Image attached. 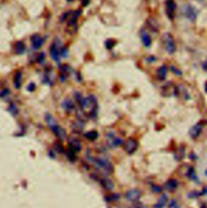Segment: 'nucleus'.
Here are the masks:
<instances>
[{"label":"nucleus","instance_id":"obj_17","mask_svg":"<svg viewBox=\"0 0 207 208\" xmlns=\"http://www.w3.org/2000/svg\"><path fill=\"white\" fill-rule=\"evenodd\" d=\"M167 73V68L166 65H162L157 70V77L160 81H163L166 78Z\"/></svg>","mask_w":207,"mask_h":208},{"label":"nucleus","instance_id":"obj_23","mask_svg":"<svg viewBox=\"0 0 207 208\" xmlns=\"http://www.w3.org/2000/svg\"><path fill=\"white\" fill-rule=\"evenodd\" d=\"M98 132L96 131H95V130H92V131H88V132H86V133L84 134V136H85V138L88 139H89V140H92V141H93V140H96L97 138H98Z\"/></svg>","mask_w":207,"mask_h":208},{"label":"nucleus","instance_id":"obj_33","mask_svg":"<svg viewBox=\"0 0 207 208\" xmlns=\"http://www.w3.org/2000/svg\"><path fill=\"white\" fill-rule=\"evenodd\" d=\"M45 59V54L44 52H40V53H39V55H38V56H37L38 63H40V64L43 63V62H44Z\"/></svg>","mask_w":207,"mask_h":208},{"label":"nucleus","instance_id":"obj_3","mask_svg":"<svg viewBox=\"0 0 207 208\" xmlns=\"http://www.w3.org/2000/svg\"><path fill=\"white\" fill-rule=\"evenodd\" d=\"M162 41H163V46H164L166 51L169 54H173L174 52H176V43H175L172 34L168 33V32L163 34L162 36Z\"/></svg>","mask_w":207,"mask_h":208},{"label":"nucleus","instance_id":"obj_31","mask_svg":"<svg viewBox=\"0 0 207 208\" xmlns=\"http://www.w3.org/2000/svg\"><path fill=\"white\" fill-rule=\"evenodd\" d=\"M168 208H180V205L176 199H172L168 204Z\"/></svg>","mask_w":207,"mask_h":208},{"label":"nucleus","instance_id":"obj_11","mask_svg":"<svg viewBox=\"0 0 207 208\" xmlns=\"http://www.w3.org/2000/svg\"><path fill=\"white\" fill-rule=\"evenodd\" d=\"M203 129V124L201 123H196L195 125H193L192 127L189 130V135L192 138H197L198 137L200 134L201 133Z\"/></svg>","mask_w":207,"mask_h":208},{"label":"nucleus","instance_id":"obj_37","mask_svg":"<svg viewBox=\"0 0 207 208\" xmlns=\"http://www.w3.org/2000/svg\"><path fill=\"white\" fill-rule=\"evenodd\" d=\"M60 54L64 57H67V54H68V50L67 48H63L60 50Z\"/></svg>","mask_w":207,"mask_h":208},{"label":"nucleus","instance_id":"obj_16","mask_svg":"<svg viewBox=\"0 0 207 208\" xmlns=\"http://www.w3.org/2000/svg\"><path fill=\"white\" fill-rule=\"evenodd\" d=\"M13 82L14 85L16 89H19L21 87V84H22V73L19 70H17L14 74L13 77Z\"/></svg>","mask_w":207,"mask_h":208},{"label":"nucleus","instance_id":"obj_40","mask_svg":"<svg viewBox=\"0 0 207 208\" xmlns=\"http://www.w3.org/2000/svg\"><path fill=\"white\" fill-rule=\"evenodd\" d=\"M201 194H204V195H207V185L205 187L203 188L202 192H201Z\"/></svg>","mask_w":207,"mask_h":208},{"label":"nucleus","instance_id":"obj_19","mask_svg":"<svg viewBox=\"0 0 207 208\" xmlns=\"http://www.w3.org/2000/svg\"><path fill=\"white\" fill-rule=\"evenodd\" d=\"M82 10H75V12L73 13V15L71 16V18L70 19V20L68 21V26H74V25L75 24L76 22L78 20V18L81 15Z\"/></svg>","mask_w":207,"mask_h":208},{"label":"nucleus","instance_id":"obj_8","mask_svg":"<svg viewBox=\"0 0 207 208\" xmlns=\"http://www.w3.org/2000/svg\"><path fill=\"white\" fill-rule=\"evenodd\" d=\"M30 40H31L32 46L34 49H39L41 48V46L43 45L45 42L44 38L41 37L39 34H34L32 35Z\"/></svg>","mask_w":207,"mask_h":208},{"label":"nucleus","instance_id":"obj_34","mask_svg":"<svg viewBox=\"0 0 207 208\" xmlns=\"http://www.w3.org/2000/svg\"><path fill=\"white\" fill-rule=\"evenodd\" d=\"M170 69H171V70H172V73H175V74L177 75V76H180V75L182 74L181 71H180L179 69H177V68H176V67L171 66V67H170Z\"/></svg>","mask_w":207,"mask_h":208},{"label":"nucleus","instance_id":"obj_35","mask_svg":"<svg viewBox=\"0 0 207 208\" xmlns=\"http://www.w3.org/2000/svg\"><path fill=\"white\" fill-rule=\"evenodd\" d=\"M9 93H10V90H9L8 89H3L2 91H0V97H1V98H3V97L7 95Z\"/></svg>","mask_w":207,"mask_h":208},{"label":"nucleus","instance_id":"obj_22","mask_svg":"<svg viewBox=\"0 0 207 208\" xmlns=\"http://www.w3.org/2000/svg\"><path fill=\"white\" fill-rule=\"evenodd\" d=\"M101 185H103V187L105 189H108V190H111L114 187V185H113V182L109 178H103L101 180Z\"/></svg>","mask_w":207,"mask_h":208},{"label":"nucleus","instance_id":"obj_24","mask_svg":"<svg viewBox=\"0 0 207 208\" xmlns=\"http://www.w3.org/2000/svg\"><path fill=\"white\" fill-rule=\"evenodd\" d=\"M177 185L178 182L176 180H175V179H170L169 181H167L166 182L165 186L168 190H173V189H175L177 187Z\"/></svg>","mask_w":207,"mask_h":208},{"label":"nucleus","instance_id":"obj_36","mask_svg":"<svg viewBox=\"0 0 207 208\" xmlns=\"http://www.w3.org/2000/svg\"><path fill=\"white\" fill-rule=\"evenodd\" d=\"M35 89H36V85H35V83H33V82H31L29 85H28V87H27V89L30 92L34 91V90H35Z\"/></svg>","mask_w":207,"mask_h":208},{"label":"nucleus","instance_id":"obj_13","mask_svg":"<svg viewBox=\"0 0 207 208\" xmlns=\"http://www.w3.org/2000/svg\"><path fill=\"white\" fill-rule=\"evenodd\" d=\"M82 148L81 143L78 139H71L69 142V150L74 152H80Z\"/></svg>","mask_w":207,"mask_h":208},{"label":"nucleus","instance_id":"obj_20","mask_svg":"<svg viewBox=\"0 0 207 208\" xmlns=\"http://www.w3.org/2000/svg\"><path fill=\"white\" fill-rule=\"evenodd\" d=\"M147 25L149 29H151L152 31H157L159 29V24L154 19H147Z\"/></svg>","mask_w":207,"mask_h":208},{"label":"nucleus","instance_id":"obj_29","mask_svg":"<svg viewBox=\"0 0 207 208\" xmlns=\"http://www.w3.org/2000/svg\"><path fill=\"white\" fill-rule=\"evenodd\" d=\"M9 110L11 111V113L12 114H14V115H16L17 114H18V108L16 107V106H15V104H11L10 106H9Z\"/></svg>","mask_w":207,"mask_h":208},{"label":"nucleus","instance_id":"obj_2","mask_svg":"<svg viewBox=\"0 0 207 208\" xmlns=\"http://www.w3.org/2000/svg\"><path fill=\"white\" fill-rule=\"evenodd\" d=\"M79 104L82 110H88V114L90 115L96 114L97 109V100L95 96L89 95L87 98H83Z\"/></svg>","mask_w":207,"mask_h":208},{"label":"nucleus","instance_id":"obj_10","mask_svg":"<svg viewBox=\"0 0 207 208\" xmlns=\"http://www.w3.org/2000/svg\"><path fill=\"white\" fill-rule=\"evenodd\" d=\"M141 197V191L139 189H130L126 193V198L130 202L137 201Z\"/></svg>","mask_w":207,"mask_h":208},{"label":"nucleus","instance_id":"obj_27","mask_svg":"<svg viewBox=\"0 0 207 208\" xmlns=\"http://www.w3.org/2000/svg\"><path fill=\"white\" fill-rule=\"evenodd\" d=\"M116 41L113 39H109L105 41V47H106L107 49H112V48L115 46Z\"/></svg>","mask_w":207,"mask_h":208},{"label":"nucleus","instance_id":"obj_14","mask_svg":"<svg viewBox=\"0 0 207 208\" xmlns=\"http://www.w3.org/2000/svg\"><path fill=\"white\" fill-rule=\"evenodd\" d=\"M26 51V46L22 41H17L14 44V52L17 55L24 54Z\"/></svg>","mask_w":207,"mask_h":208},{"label":"nucleus","instance_id":"obj_12","mask_svg":"<svg viewBox=\"0 0 207 208\" xmlns=\"http://www.w3.org/2000/svg\"><path fill=\"white\" fill-rule=\"evenodd\" d=\"M140 36L141 40H142V44L145 47H150L151 45V35H149V33L147 32L146 30L142 29L140 31Z\"/></svg>","mask_w":207,"mask_h":208},{"label":"nucleus","instance_id":"obj_42","mask_svg":"<svg viewBox=\"0 0 207 208\" xmlns=\"http://www.w3.org/2000/svg\"><path fill=\"white\" fill-rule=\"evenodd\" d=\"M67 1H68V2H73L75 0H67Z\"/></svg>","mask_w":207,"mask_h":208},{"label":"nucleus","instance_id":"obj_30","mask_svg":"<svg viewBox=\"0 0 207 208\" xmlns=\"http://www.w3.org/2000/svg\"><path fill=\"white\" fill-rule=\"evenodd\" d=\"M118 198H119V196L114 193V194H111V195H108L105 199L108 202H113V201H116V200L118 199Z\"/></svg>","mask_w":207,"mask_h":208},{"label":"nucleus","instance_id":"obj_6","mask_svg":"<svg viewBox=\"0 0 207 208\" xmlns=\"http://www.w3.org/2000/svg\"><path fill=\"white\" fill-rule=\"evenodd\" d=\"M166 14L169 19H173L176 15V5L173 0H167L165 3Z\"/></svg>","mask_w":207,"mask_h":208},{"label":"nucleus","instance_id":"obj_32","mask_svg":"<svg viewBox=\"0 0 207 208\" xmlns=\"http://www.w3.org/2000/svg\"><path fill=\"white\" fill-rule=\"evenodd\" d=\"M71 14H72V12H71V10H68V11H67V12H66V13H63V15L61 16L60 20L62 21V22H63V21H65L66 19H67V18H68V17H69L70 15H71Z\"/></svg>","mask_w":207,"mask_h":208},{"label":"nucleus","instance_id":"obj_5","mask_svg":"<svg viewBox=\"0 0 207 208\" xmlns=\"http://www.w3.org/2000/svg\"><path fill=\"white\" fill-rule=\"evenodd\" d=\"M93 163L97 168H101L106 173H110L113 172V165L107 159L103 158V157H96V158L93 159Z\"/></svg>","mask_w":207,"mask_h":208},{"label":"nucleus","instance_id":"obj_15","mask_svg":"<svg viewBox=\"0 0 207 208\" xmlns=\"http://www.w3.org/2000/svg\"><path fill=\"white\" fill-rule=\"evenodd\" d=\"M108 143H109V145L111 148H116V147L121 145L122 143H123V140H122L121 138L117 137V136H114V135H111L109 138V142Z\"/></svg>","mask_w":207,"mask_h":208},{"label":"nucleus","instance_id":"obj_7","mask_svg":"<svg viewBox=\"0 0 207 208\" xmlns=\"http://www.w3.org/2000/svg\"><path fill=\"white\" fill-rule=\"evenodd\" d=\"M138 148V142L134 138H130L125 144V150L128 154H133Z\"/></svg>","mask_w":207,"mask_h":208},{"label":"nucleus","instance_id":"obj_43","mask_svg":"<svg viewBox=\"0 0 207 208\" xmlns=\"http://www.w3.org/2000/svg\"><path fill=\"white\" fill-rule=\"evenodd\" d=\"M206 174H207V171H206Z\"/></svg>","mask_w":207,"mask_h":208},{"label":"nucleus","instance_id":"obj_38","mask_svg":"<svg viewBox=\"0 0 207 208\" xmlns=\"http://www.w3.org/2000/svg\"><path fill=\"white\" fill-rule=\"evenodd\" d=\"M91 0H82L81 1V4L83 6H86L89 4V2H90Z\"/></svg>","mask_w":207,"mask_h":208},{"label":"nucleus","instance_id":"obj_25","mask_svg":"<svg viewBox=\"0 0 207 208\" xmlns=\"http://www.w3.org/2000/svg\"><path fill=\"white\" fill-rule=\"evenodd\" d=\"M60 71L61 74L65 75V76L67 77V75L70 74L72 72V69H71V67L70 65H68V64H63L60 67Z\"/></svg>","mask_w":207,"mask_h":208},{"label":"nucleus","instance_id":"obj_41","mask_svg":"<svg viewBox=\"0 0 207 208\" xmlns=\"http://www.w3.org/2000/svg\"><path fill=\"white\" fill-rule=\"evenodd\" d=\"M205 92L207 93V81L205 82Z\"/></svg>","mask_w":207,"mask_h":208},{"label":"nucleus","instance_id":"obj_4","mask_svg":"<svg viewBox=\"0 0 207 208\" xmlns=\"http://www.w3.org/2000/svg\"><path fill=\"white\" fill-rule=\"evenodd\" d=\"M181 14L182 15L190 21H195L197 17V10L192 5L186 4L181 7Z\"/></svg>","mask_w":207,"mask_h":208},{"label":"nucleus","instance_id":"obj_21","mask_svg":"<svg viewBox=\"0 0 207 208\" xmlns=\"http://www.w3.org/2000/svg\"><path fill=\"white\" fill-rule=\"evenodd\" d=\"M167 202V196L166 194H163V195L159 198V200L157 201L156 203L155 204L154 207L155 208H163L165 206L166 203Z\"/></svg>","mask_w":207,"mask_h":208},{"label":"nucleus","instance_id":"obj_18","mask_svg":"<svg viewBox=\"0 0 207 208\" xmlns=\"http://www.w3.org/2000/svg\"><path fill=\"white\" fill-rule=\"evenodd\" d=\"M62 107L67 111H71L75 109V104H74L73 101L69 98H67L62 103Z\"/></svg>","mask_w":207,"mask_h":208},{"label":"nucleus","instance_id":"obj_26","mask_svg":"<svg viewBox=\"0 0 207 208\" xmlns=\"http://www.w3.org/2000/svg\"><path fill=\"white\" fill-rule=\"evenodd\" d=\"M73 128H74V131H77V132H80V131H81L82 130H83V128H84V124H83V122H82L81 120H79L76 121V122H75L73 124Z\"/></svg>","mask_w":207,"mask_h":208},{"label":"nucleus","instance_id":"obj_28","mask_svg":"<svg viewBox=\"0 0 207 208\" xmlns=\"http://www.w3.org/2000/svg\"><path fill=\"white\" fill-rule=\"evenodd\" d=\"M67 158L69 159L71 161H75L76 160V156H75V152H72L71 150H68L67 152Z\"/></svg>","mask_w":207,"mask_h":208},{"label":"nucleus","instance_id":"obj_1","mask_svg":"<svg viewBox=\"0 0 207 208\" xmlns=\"http://www.w3.org/2000/svg\"><path fill=\"white\" fill-rule=\"evenodd\" d=\"M45 120L46 123L48 124V126L50 127L51 131H53V133L56 135L57 137L60 139H65L67 138V133H66V131L63 127H61L59 125H58L55 122L54 117L50 114H47L45 116Z\"/></svg>","mask_w":207,"mask_h":208},{"label":"nucleus","instance_id":"obj_9","mask_svg":"<svg viewBox=\"0 0 207 208\" xmlns=\"http://www.w3.org/2000/svg\"><path fill=\"white\" fill-rule=\"evenodd\" d=\"M50 53L51 58L57 62H59L60 60V48L59 46L54 42L50 47Z\"/></svg>","mask_w":207,"mask_h":208},{"label":"nucleus","instance_id":"obj_39","mask_svg":"<svg viewBox=\"0 0 207 208\" xmlns=\"http://www.w3.org/2000/svg\"><path fill=\"white\" fill-rule=\"evenodd\" d=\"M202 69H204V70L205 71V72H207V61H205V62L202 63Z\"/></svg>","mask_w":207,"mask_h":208}]
</instances>
